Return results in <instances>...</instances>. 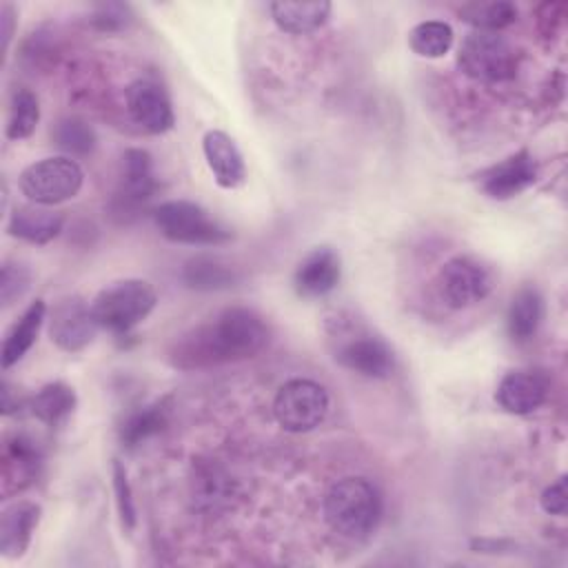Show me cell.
Masks as SVG:
<instances>
[{
	"label": "cell",
	"instance_id": "1",
	"mask_svg": "<svg viewBox=\"0 0 568 568\" xmlns=\"http://www.w3.org/2000/svg\"><path fill=\"white\" fill-rule=\"evenodd\" d=\"M268 324L248 306H229L211 322L184 335L173 351V364L200 368L255 357L268 344Z\"/></svg>",
	"mask_w": 568,
	"mask_h": 568
},
{
	"label": "cell",
	"instance_id": "2",
	"mask_svg": "<svg viewBox=\"0 0 568 568\" xmlns=\"http://www.w3.org/2000/svg\"><path fill=\"white\" fill-rule=\"evenodd\" d=\"M382 517V497L364 477L337 479L324 497L326 524L346 539L368 537Z\"/></svg>",
	"mask_w": 568,
	"mask_h": 568
},
{
	"label": "cell",
	"instance_id": "3",
	"mask_svg": "<svg viewBox=\"0 0 568 568\" xmlns=\"http://www.w3.org/2000/svg\"><path fill=\"white\" fill-rule=\"evenodd\" d=\"M158 304V293L146 280L126 277L104 286L91 302V313L100 328L113 335L131 333Z\"/></svg>",
	"mask_w": 568,
	"mask_h": 568
},
{
	"label": "cell",
	"instance_id": "4",
	"mask_svg": "<svg viewBox=\"0 0 568 568\" xmlns=\"http://www.w3.org/2000/svg\"><path fill=\"white\" fill-rule=\"evenodd\" d=\"M158 231L178 244L191 246H220L226 244L233 233L204 206L189 200H169L153 211Z\"/></svg>",
	"mask_w": 568,
	"mask_h": 568
},
{
	"label": "cell",
	"instance_id": "5",
	"mask_svg": "<svg viewBox=\"0 0 568 568\" xmlns=\"http://www.w3.org/2000/svg\"><path fill=\"white\" fill-rule=\"evenodd\" d=\"M457 64L470 80L484 84H497L515 78L517 51L495 31H470L457 53Z\"/></svg>",
	"mask_w": 568,
	"mask_h": 568
},
{
	"label": "cell",
	"instance_id": "6",
	"mask_svg": "<svg viewBox=\"0 0 568 568\" xmlns=\"http://www.w3.org/2000/svg\"><path fill=\"white\" fill-rule=\"evenodd\" d=\"M84 182V171L82 166L67 155H53V158H42L33 164H29L20 178L18 186L20 193L42 206H55L60 202H67L78 195Z\"/></svg>",
	"mask_w": 568,
	"mask_h": 568
},
{
	"label": "cell",
	"instance_id": "7",
	"mask_svg": "<svg viewBox=\"0 0 568 568\" xmlns=\"http://www.w3.org/2000/svg\"><path fill=\"white\" fill-rule=\"evenodd\" d=\"M328 393L322 384L304 377L288 379L273 399V415L288 433H308L328 415Z\"/></svg>",
	"mask_w": 568,
	"mask_h": 568
},
{
	"label": "cell",
	"instance_id": "8",
	"mask_svg": "<svg viewBox=\"0 0 568 568\" xmlns=\"http://www.w3.org/2000/svg\"><path fill=\"white\" fill-rule=\"evenodd\" d=\"M439 297L450 308H470L493 291L490 271L468 255L450 257L437 275Z\"/></svg>",
	"mask_w": 568,
	"mask_h": 568
},
{
	"label": "cell",
	"instance_id": "9",
	"mask_svg": "<svg viewBox=\"0 0 568 568\" xmlns=\"http://www.w3.org/2000/svg\"><path fill=\"white\" fill-rule=\"evenodd\" d=\"M124 102L129 118L151 135L166 133L175 124L171 98L155 80H133L124 91Z\"/></svg>",
	"mask_w": 568,
	"mask_h": 568
},
{
	"label": "cell",
	"instance_id": "10",
	"mask_svg": "<svg viewBox=\"0 0 568 568\" xmlns=\"http://www.w3.org/2000/svg\"><path fill=\"white\" fill-rule=\"evenodd\" d=\"M98 328L100 326L91 313V304H87L78 295L62 297L51 311V320H49L51 342L67 353H78L87 348L93 342Z\"/></svg>",
	"mask_w": 568,
	"mask_h": 568
},
{
	"label": "cell",
	"instance_id": "11",
	"mask_svg": "<svg viewBox=\"0 0 568 568\" xmlns=\"http://www.w3.org/2000/svg\"><path fill=\"white\" fill-rule=\"evenodd\" d=\"M335 359L344 368L371 379H384L395 368V357L388 344L368 333L344 339L335 351Z\"/></svg>",
	"mask_w": 568,
	"mask_h": 568
},
{
	"label": "cell",
	"instance_id": "12",
	"mask_svg": "<svg viewBox=\"0 0 568 568\" xmlns=\"http://www.w3.org/2000/svg\"><path fill=\"white\" fill-rule=\"evenodd\" d=\"M535 180L537 162L526 149H521L486 169L479 175V186L493 200H510L524 193Z\"/></svg>",
	"mask_w": 568,
	"mask_h": 568
},
{
	"label": "cell",
	"instance_id": "13",
	"mask_svg": "<svg viewBox=\"0 0 568 568\" xmlns=\"http://www.w3.org/2000/svg\"><path fill=\"white\" fill-rule=\"evenodd\" d=\"M158 191L153 160L144 149H126L122 158V182L115 195L118 213H135Z\"/></svg>",
	"mask_w": 568,
	"mask_h": 568
},
{
	"label": "cell",
	"instance_id": "14",
	"mask_svg": "<svg viewBox=\"0 0 568 568\" xmlns=\"http://www.w3.org/2000/svg\"><path fill=\"white\" fill-rule=\"evenodd\" d=\"M548 377L539 371H510L501 377L495 390L497 404L513 415H528L537 410L548 397Z\"/></svg>",
	"mask_w": 568,
	"mask_h": 568
},
{
	"label": "cell",
	"instance_id": "15",
	"mask_svg": "<svg viewBox=\"0 0 568 568\" xmlns=\"http://www.w3.org/2000/svg\"><path fill=\"white\" fill-rule=\"evenodd\" d=\"M339 277H342L339 255L328 246H320V248H313L297 264L293 275V286L297 295L306 300H315V297L328 295L337 286Z\"/></svg>",
	"mask_w": 568,
	"mask_h": 568
},
{
	"label": "cell",
	"instance_id": "16",
	"mask_svg": "<svg viewBox=\"0 0 568 568\" xmlns=\"http://www.w3.org/2000/svg\"><path fill=\"white\" fill-rule=\"evenodd\" d=\"M202 151L206 166L213 173V180L222 189H237L246 180V164L242 158V151L237 149L235 140L220 131L211 129L202 138Z\"/></svg>",
	"mask_w": 568,
	"mask_h": 568
},
{
	"label": "cell",
	"instance_id": "17",
	"mask_svg": "<svg viewBox=\"0 0 568 568\" xmlns=\"http://www.w3.org/2000/svg\"><path fill=\"white\" fill-rule=\"evenodd\" d=\"M42 508L36 501L18 499L0 515V552L7 559H20L31 546L33 532L40 524Z\"/></svg>",
	"mask_w": 568,
	"mask_h": 568
},
{
	"label": "cell",
	"instance_id": "18",
	"mask_svg": "<svg viewBox=\"0 0 568 568\" xmlns=\"http://www.w3.org/2000/svg\"><path fill=\"white\" fill-rule=\"evenodd\" d=\"M64 226V213L42 204L16 206L7 220V233L29 244H49L60 235Z\"/></svg>",
	"mask_w": 568,
	"mask_h": 568
},
{
	"label": "cell",
	"instance_id": "19",
	"mask_svg": "<svg viewBox=\"0 0 568 568\" xmlns=\"http://www.w3.org/2000/svg\"><path fill=\"white\" fill-rule=\"evenodd\" d=\"M42 464V455L38 444L22 433H16L7 439L4 457H2V481L4 493H16L33 484Z\"/></svg>",
	"mask_w": 568,
	"mask_h": 568
},
{
	"label": "cell",
	"instance_id": "20",
	"mask_svg": "<svg viewBox=\"0 0 568 568\" xmlns=\"http://www.w3.org/2000/svg\"><path fill=\"white\" fill-rule=\"evenodd\" d=\"M47 320V304L44 300H33L22 315L11 324V328L7 331L4 339H2V351H0V359H2V368H11L13 364H18L36 344L40 328Z\"/></svg>",
	"mask_w": 568,
	"mask_h": 568
},
{
	"label": "cell",
	"instance_id": "21",
	"mask_svg": "<svg viewBox=\"0 0 568 568\" xmlns=\"http://www.w3.org/2000/svg\"><path fill=\"white\" fill-rule=\"evenodd\" d=\"M271 18L280 31L291 36H306L326 24L331 16V2H271Z\"/></svg>",
	"mask_w": 568,
	"mask_h": 568
},
{
	"label": "cell",
	"instance_id": "22",
	"mask_svg": "<svg viewBox=\"0 0 568 568\" xmlns=\"http://www.w3.org/2000/svg\"><path fill=\"white\" fill-rule=\"evenodd\" d=\"M75 404H78V397L69 384L49 382L29 399L27 408L44 426L58 428L73 415Z\"/></svg>",
	"mask_w": 568,
	"mask_h": 568
},
{
	"label": "cell",
	"instance_id": "23",
	"mask_svg": "<svg viewBox=\"0 0 568 568\" xmlns=\"http://www.w3.org/2000/svg\"><path fill=\"white\" fill-rule=\"evenodd\" d=\"M544 320V297L535 286L519 288L506 313V328L513 342H528Z\"/></svg>",
	"mask_w": 568,
	"mask_h": 568
},
{
	"label": "cell",
	"instance_id": "24",
	"mask_svg": "<svg viewBox=\"0 0 568 568\" xmlns=\"http://www.w3.org/2000/svg\"><path fill=\"white\" fill-rule=\"evenodd\" d=\"M169 413H171V404L166 397L155 399V402L129 413V417L120 426L122 444L126 448H135L142 442H146L149 437L162 433L169 424Z\"/></svg>",
	"mask_w": 568,
	"mask_h": 568
},
{
	"label": "cell",
	"instance_id": "25",
	"mask_svg": "<svg viewBox=\"0 0 568 568\" xmlns=\"http://www.w3.org/2000/svg\"><path fill=\"white\" fill-rule=\"evenodd\" d=\"M182 280L195 291H220L233 286L235 271L213 255H195L182 268Z\"/></svg>",
	"mask_w": 568,
	"mask_h": 568
},
{
	"label": "cell",
	"instance_id": "26",
	"mask_svg": "<svg viewBox=\"0 0 568 568\" xmlns=\"http://www.w3.org/2000/svg\"><path fill=\"white\" fill-rule=\"evenodd\" d=\"M455 40L453 27L442 20H426L408 31V47L422 58H442Z\"/></svg>",
	"mask_w": 568,
	"mask_h": 568
},
{
	"label": "cell",
	"instance_id": "27",
	"mask_svg": "<svg viewBox=\"0 0 568 568\" xmlns=\"http://www.w3.org/2000/svg\"><path fill=\"white\" fill-rule=\"evenodd\" d=\"M462 20L473 24L479 31H499L517 20V7L506 0L490 2H468L459 9Z\"/></svg>",
	"mask_w": 568,
	"mask_h": 568
},
{
	"label": "cell",
	"instance_id": "28",
	"mask_svg": "<svg viewBox=\"0 0 568 568\" xmlns=\"http://www.w3.org/2000/svg\"><path fill=\"white\" fill-rule=\"evenodd\" d=\"M40 120V102L38 95L29 89H16L9 102L7 115V138L9 140H24L36 131Z\"/></svg>",
	"mask_w": 568,
	"mask_h": 568
},
{
	"label": "cell",
	"instance_id": "29",
	"mask_svg": "<svg viewBox=\"0 0 568 568\" xmlns=\"http://www.w3.org/2000/svg\"><path fill=\"white\" fill-rule=\"evenodd\" d=\"M51 135L53 142L69 155H87L95 149V131L87 120L75 115L58 120Z\"/></svg>",
	"mask_w": 568,
	"mask_h": 568
},
{
	"label": "cell",
	"instance_id": "30",
	"mask_svg": "<svg viewBox=\"0 0 568 568\" xmlns=\"http://www.w3.org/2000/svg\"><path fill=\"white\" fill-rule=\"evenodd\" d=\"M31 286V271L16 260H7L2 264V275H0V300L2 306H11L18 302Z\"/></svg>",
	"mask_w": 568,
	"mask_h": 568
},
{
	"label": "cell",
	"instance_id": "31",
	"mask_svg": "<svg viewBox=\"0 0 568 568\" xmlns=\"http://www.w3.org/2000/svg\"><path fill=\"white\" fill-rule=\"evenodd\" d=\"M113 493H115V506H118V515H120V524L126 532H131L135 528V501H133V493H131V484L126 477V468L115 459L113 462Z\"/></svg>",
	"mask_w": 568,
	"mask_h": 568
},
{
	"label": "cell",
	"instance_id": "32",
	"mask_svg": "<svg viewBox=\"0 0 568 568\" xmlns=\"http://www.w3.org/2000/svg\"><path fill=\"white\" fill-rule=\"evenodd\" d=\"M129 22H131V9L118 2L98 4L95 11L91 13V24L100 31H120V29H126Z\"/></svg>",
	"mask_w": 568,
	"mask_h": 568
},
{
	"label": "cell",
	"instance_id": "33",
	"mask_svg": "<svg viewBox=\"0 0 568 568\" xmlns=\"http://www.w3.org/2000/svg\"><path fill=\"white\" fill-rule=\"evenodd\" d=\"M541 508L548 513V515H566V508H568V490H566V477L561 475L557 481H552L550 486L544 488L541 493Z\"/></svg>",
	"mask_w": 568,
	"mask_h": 568
},
{
	"label": "cell",
	"instance_id": "34",
	"mask_svg": "<svg viewBox=\"0 0 568 568\" xmlns=\"http://www.w3.org/2000/svg\"><path fill=\"white\" fill-rule=\"evenodd\" d=\"M13 22H16V9L13 4H2L0 9V33H2V51H9L11 38H13Z\"/></svg>",
	"mask_w": 568,
	"mask_h": 568
}]
</instances>
